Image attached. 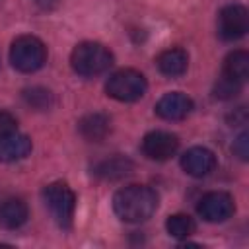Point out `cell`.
<instances>
[{"label": "cell", "mask_w": 249, "mask_h": 249, "mask_svg": "<svg viewBox=\"0 0 249 249\" xmlns=\"http://www.w3.org/2000/svg\"><path fill=\"white\" fill-rule=\"evenodd\" d=\"M239 82H233V80H230V78H226V76H222L220 78V82L216 84V95L218 97H222V99H230V97H235L237 95V91H239Z\"/></svg>", "instance_id": "cell-19"}, {"label": "cell", "mask_w": 249, "mask_h": 249, "mask_svg": "<svg viewBox=\"0 0 249 249\" xmlns=\"http://www.w3.org/2000/svg\"><path fill=\"white\" fill-rule=\"evenodd\" d=\"M158 208V195L146 185H128L115 193L113 210L124 222H144Z\"/></svg>", "instance_id": "cell-1"}, {"label": "cell", "mask_w": 249, "mask_h": 249, "mask_svg": "<svg viewBox=\"0 0 249 249\" xmlns=\"http://www.w3.org/2000/svg\"><path fill=\"white\" fill-rule=\"evenodd\" d=\"M23 99L33 109H49L53 103V95L45 88H27L23 91Z\"/></svg>", "instance_id": "cell-18"}, {"label": "cell", "mask_w": 249, "mask_h": 249, "mask_svg": "<svg viewBox=\"0 0 249 249\" xmlns=\"http://www.w3.org/2000/svg\"><path fill=\"white\" fill-rule=\"evenodd\" d=\"M181 167L185 169V173H189L193 177H204L210 171H214L216 156L208 148L195 146V148H189L181 156Z\"/></svg>", "instance_id": "cell-9"}, {"label": "cell", "mask_w": 249, "mask_h": 249, "mask_svg": "<svg viewBox=\"0 0 249 249\" xmlns=\"http://www.w3.org/2000/svg\"><path fill=\"white\" fill-rule=\"evenodd\" d=\"M132 169H134V165L128 158L111 156V158L101 160L99 163L93 165V175H97L99 179H105V181H117V179L126 177Z\"/></svg>", "instance_id": "cell-13"}, {"label": "cell", "mask_w": 249, "mask_h": 249, "mask_svg": "<svg viewBox=\"0 0 249 249\" xmlns=\"http://www.w3.org/2000/svg\"><path fill=\"white\" fill-rule=\"evenodd\" d=\"M233 154L239 160H247V156H249V134L247 132H241L237 136V140L233 142Z\"/></svg>", "instance_id": "cell-20"}, {"label": "cell", "mask_w": 249, "mask_h": 249, "mask_svg": "<svg viewBox=\"0 0 249 249\" xmlns=\"http://www.w3.org/2000/svg\"><path fill=\"white\" fill-rule=\"evenodd\" d=\"M18 128V121L14 115H10L8 111H0V136L14 132Z\"/></svg>", "instance_id": "cell-21"}, {"label": "cell", "mask_w": 249, "mask_h": 249, "mask_svg": "<svg viewBox=\"0 0 249 249\" xmlns=\"http://www.w3.org/2000/svg\"><path fill=\"white\" fill-rule=\"evenodd\" d=\"M165 228H167L169 235H173L177 239H185L195 231V222L187 214H173V216L167 218Z\"/></svg>", "instance_id": "cell-17"}, {"label": "cell", "mask_w": 249, "mask_h": 249, "mask_svg": "<svg viewBox=\"0 0 249 249\" xmlns=\"http://www.w3.org/2000/svg\"><path fill=\"white\" fill-rule=\"evenodd\" d=\"M45 202L53 214V218L56 220V224L60 228H70L72 226V218H74V210H76V195L74 191L66 185V183H51L47 185L45 193Z\"/></svg>", "instance_id": "cell-5"}, {"label": "cell", "mask_w": 249, "mask_h": 249, "mask_svg": "<svg viewBox=\"0 0 249 249\" xmlns=\"http://www.w3.org/2000/svg\"><path fill=\"white\" fill-rule=\"evenodd\" d=\"M70 64L74 72L80 76H97L113 64V54L109 53L105 45L86 41V43H80L72 51Z\"/></svg>", "instance_id": "cell-2"}, {"label": "cell", "mask_w": 249, "mask_h": 249, "mask_svg": "<svg viewBox=\"0 0 249 249\" xmlns=\"http://www.w3.org/2000/svg\"><path fill=\"white\" fill-rule=\"evenodd\" d=\"M27 204L18 196H6L0 200V226L6 230H16L27 222Z\"/></svg>", "instance_id": "cell-12"}, {"label": "cell", "mask_w": 249, "mask_h": 249, "mask_svg": "<svg viewBox=\"0 0 249 249\" xmlns=\"http://www.w3.org/2000/svg\"><path fill=\"white\" fill-rule=\"evenodd\" d=\"M47 60V47L35 35H21L12 43L10 62L16 70L23 74H31L39 70Z\"/></svg>", "instance_id": "cell-3"}, {"label": "cell", "mask_w": 249, "mask_h": 249, "mask_svg": "<svg viewBox=\"0 0 249 249\" xmlns=\"http://www.w3.org/2000/svg\"><path fill=\"white\" fill-rule=\"evenodd\" d=\"M31 152V140L25 134L19 132H8L0 136V161L12 163L18 160H23Z\"/></svg>", "instance_id": "cell-11"}, {"label": "cell", "mask_w": 249, "mask_h": 249, "mask_svg": "<svg viewBox=\"0 0 249 249\" xmlns=\"http://www.w3.org/2000/svg\"><path fill=\"white\" fill-rule=\"evenodd\" d=\"M193 111V99L187 97L181 91L165 93L158 103H156V113L158 117L165 121H181Z\"/></svg>", "instance_id": "cell-10"}, {"label": "cell", "mask_w": 249, "mask_h": 249, "mask_svg": "<svg viewBox=\"0 0 249 249\" xmlns=\"http://www.w3.org/2000/svg\"><path fill=\"white\" fill-rule=\"evenodd\" d=\"M78 130H80V134L86 140L99 142V140H103L111 132V121L103 113H89V115H86V117L80 119Z\"/></svg>", "instance_id": "cell-14"}, {"label": "cell", "mask_w": 249, "mask_h": 249, "mask_svg": "<svg viewBox=\"0 0 249 249\" xmlns=\"http://www.w3.org/2000/svg\"><path fill=\"white\" fill-rule=\"evenodd\" d=\"M179 148V140L175 134L165 132V130H154L148 132L142 140V152L156 161L169 160Z\"/></svg>", "instance_id": "cell-8"}, {"label": "cell", "mask_w": 249, "mask_h": 249, "mask_svg": "<svg viewBox=\"0 0 249 249\" xmlns=\"http://www.w3.org/2000/svg\"><path fill=\"white\" fill-rule=\"evenodd\" d=\"M249 29V14L239 4H230L220 10L218 16V33L226 41L241 39Z\"/></svg>", "instance_id": "cell-6"}, {"label": "cell", "mask_w": 249, "mask_h": 249, "mask_svg": "<svg viewBox=\"0 0 249 249\" xmlns=\"http://www.w3.org/2000/svg\"><path fill=\"white\" fill-rule=\"evenodd\" d=\"M224 76L243 84L249 76V54L245 51H233L224 60Z\"/></svg>", "instance_id": "cell-16"}, {"label": "cell", "mask_w": 249, "mask_h": 249, "mask_svg": "<svg viewBox=\"0 0 249 249\" xmlns=\"http://www.w3.org/2000/svg\"><path fill=\"white\" fill-rule=\"evenodd\" d=\"M146 88H148L146 78L132 68H124V70L111 74V78L105 84L107 95L117 101H124V103L140 99L146 93Z\"/></svg>", "instance_id": "cell-4"}, {"label": "cell", "mask_w": 249, "mask_h": 249, "mask_svg": "<svg viewBox=\"0 0 249 249\" xmlns=\"http://www.w3.org/2000/svg\"><path fill=\"white\" fill-rule=\"evenodd\" d=\"M158 68L161 74L169 76V78H175V76H181L187 66H189V54L179 49V47H173V49H165L160 56H158Z\"/></svg>", "instance_id": "cell-15"}, {"label": "cell", "mask_w": 249, "mask_h": 249, "mask_svg": "<svg viewBox=\"0 0 249 249\" xmlns=\"http://www.w3.org/2000/svg\"><path fill=\"white\" fill-rule=\"evenodd\" d=\"M196 210L202 216V220L218 224V222H226L233 214L235 202H233L231 195H228L224 191H212V193H206L198 200Z\"/></svg>", "instance_id": "cell-7"}]
</instances>
